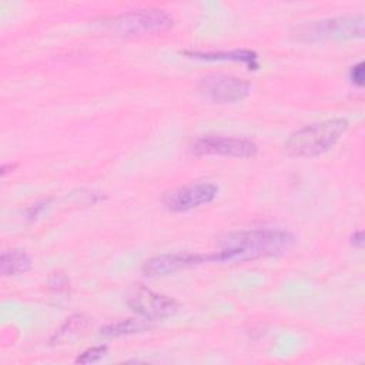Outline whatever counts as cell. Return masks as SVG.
<instances>
[{
    "mask_svg": "<svg viewBox=\"0 0 365 365\" xmlns=\"http://www.w3.org/2000/svg\"><path fill=\"white\" fill-rule=\"evenodd\" d=\"M187 56L208 61H240L248 66L250 70H257L258 56L251 50H231V51H184Z\"/></svg>",
    "mask_w": 365,
    "mask_h": 365,
    "instance_id": "cell-10",
    "label": "cell"
},
{
    "mask_svg": "<svg viewBox=\"0 0 365 365\" xmlns=\"http://www.w3.org/2000/svg\"><path fill=\"white\" fill-rule=\"evenodd\" d=\"M364 36V16H341L321 21H311L297 30V37L304 41L351 40Z\"/></svg>",
    "mask_w": 365,
    "mask_h": 365,
    "instance_id": "cell-4",
    "label": "cell"
},
{
    "mask_svg": "<svg viewBox=\"0 0 365 365\" xmlns=\"http://www.w3.org/2000/svg\"><path fill=\"white\" fill-rule=\"evenodd\" d=\"M208 261V255L194 254V252H173V254H161L148 258L141 271L144 275L155 278V277H165L174 274L180 269L190 268L194 265H200Z\"/></svg>",
    "mask_w": 365,
    "mask_h": 365,
    "instance_id": "cell-9",
    "label": "cell"
},
{
    "mask_svg": "<svg viewBox=\"0 0 365 365\" xmlns=\"http://www.w3.org/2000/svg\"><path fill=\"white\" fill-rule=\"evenodd\" d=\"M348 127L349 123L345 118H328L307 124L288 135L284 148L291 157H317L331 150Z\"/></svg>",
    "mask_w": 365,
    "mask_h": 365,
    "instance_id": "cell-2",
    "label": "cell"
},
{
    "mask_svg": "<svg viewBox=\"0 0 365 365\" xmlns=\"http://www.w3.org/2000/svg\"><path fill=\"white\" fill-rule=\"evenodd\" d=\"M250 83L245 78L227 74L204 77L198 84L200 94L217 104H231L242 101L250 94Z\"/></svg>",
    "mask_w": 365,
    "mask_h": 365,
    "instance_id": "cell-7",
    "label": "cell"
},
{
    "mask_svg": "<svg viewBox=\"0 0 365 365\" xmlns=\"http://www.w3.org/2000/svg\"><path fill=\"white\" fill-rule=\"evenodd\" d=\"M31 258L21 250L3 251L0 257V272L4 277H14L30 271Z\"/></svg>",
    "mask_w": 365,
    "mask_h": 365,
    "instance_id": "cell-11",
    "label": "cell"
},
{
    "mask_svg": "<svg viewBox=\"0 0 365 365\" xmlns=\"http://www.w3.org/2000/svg\"><path fill=\"white\" fill-rule=\"evenodd\" d=\"M87 327V319L83 315H73L70 318H67V321L64 322V325L58 329V332H56L54 339L61 341V339H67V334L70 335H77L78 332L84 331Z\"/></svg>",
    "mask_w": 365,
    "mask_h": 365,
    "instance_id": "cell-13",
    "label": "cell"
},
{
    "mask_svg": "<svg viewBox=\"0 0 365 365\" xmlns=\"http://www.w3.org/2000/svg\"><path fill=\"white\" fill-rule=\"evenodd\" d=\"M295 244V237L284 230H250L225 235L217 251L208 255V261L245 262L267 257H277Z\"/></svg>",
    "mask_w": 365,
    "mask_h": 365,
    "instance_id": "cell-1",
    "label": "cell"
},
{
    "mask_svg": "<svg viewBox=\"0 0 365 365\" xmlns=\"http://www.w3.org/2000/svg\"><path fill=\"white\" fill-rule=\"evenodd\" d=\"M148 328H150L148 319L140 317V318L121 319L114 324H110L101 329V334L106 336H123V335H130L135 332H143Z\"/></svg>",
    "mask_w": 365,
    "mask_h": 365,
    "instance_id": "cell-12",
    "label": "cell"
},
{
    "mask_svg": "<svg viewBox=\"0 0 365 365\" xmlns=\"http://www.w3.org/2000/svg\"><path fill=\"white\" fill-rule=\"evenodd\" d=\"M351 242L354 244V247H358V248H362L364 247V231L359 230V231H355L351 237Z\"/></svg>",
    "mask_w": 365,
    "mask_h": 365,
    "instance_id": "cell-17",
    "label": "cell"
},
{
    "mask_svg": "<svg viewBox=\"0 0 365 365\" xmlns=\"http://www.w3.org/2000/svg\"><path fill=\"white\" fill-rule=\"evenodd\" d=\"M67 284H68V281H67V278L64 277V275H61V274H57V275H54V278L51 279V285L53 287H56L57 289H60L61 287H67Z\"/></svg>",
    "mask_w": 365,
    "mask_h": 365,
    "instance_id": "cell-18",
    "label": "cell"
},
{
    "mask_svg": "<svg viewBox=\"0 0 365 365\" xmlns=\"http://www.w3.org/2000/svg\"><path fill=\"white\" fill-rule=\"evenodd\" d=\"M349 80L356 87H364V84H365V64H364V61H359V63H356L355 66L351 67Z\"/></svg>",
    "mask_w": 365,
    "mask_h": 365,
    "instance_id": "cell-15",
    "label": "cell"
},
{
    "mask_svg": "<svg viewBox=\"0 0 365 365\" xmlns=\"http://www.w3.org/2000/svg\"><path fill=\"white\" fill-rule=\"evenodd\" d=\"M127 304L138 317L148 321L173 317L178 309V304L174 298L165 294H158L143 285H137L131 289Z\"/></svg>",
    "mask_w": 365,
    "mask_h": 365,
    "instance_id": "cell-6",
    "label": "cell"
},
{
    "mask_svg": "<svg viewBox=\"0 0 365 365\" xmlns=\"http://www.w3.org/2000/svg\"><path fill=\"white\" fill-rule=\"evenodd\" d=\"M107 26L120 36H143L168 30L173 26V17L165 10L148 7L118 14Z\"/></svg>",
    "mask_w": 365,
    "mask_h": 365,
    "instance_id": "cell-3",
    "label": "cell"
},
{
    "mask_svg": "<svg viewBox=\"0 0 365 365\" xmlns=\"http://www.w3.org/2000/svg\"><path fill=\"white\" fill-rule=\"evenodd\" d=\"M190 153L195 155H222L235 158H250L258 151L254 141L237 135L207 134L191 141Z\"/></svg>",
    "mask_w": 365,
    "mask_h": 365,
    "instance_id": "cell-5",
    "label": "cell"
},
{
    "mask_svg": "<svg viewBox=\"0 0 365 365\" xmlns=\"http://www.w3.org/2000/svg\"><path fill=\"white\" fill-rule=\"evenodd\" d=\"M47 204H48V200H47V201L36 202V204H33V205H29V207L26 208V211H24L26 218H27V220H34V218H37V217L46 210Z\"/></svg>",
    "mask_w": 365,
    "mask_h": 365,
    "instance_id": "cell-16",
    "label": "cell"
},
{
    "mask_svg": "<svg viewBox=\"0 0 365 365\" xmlns=\"http://www.w3.org/2000/svg\"><path fill=\"white\" fill-rule=\"evenodd\" d=\"M107 352V346L106 345H97V346H91L86 351H83L77 358H76V364H91V362H97L98 359H101Z\"/></svg>",
    "mask_w": 365,
    "mask_h": 365,
    "instance_id": "cell-14",
    "label": "cell"
},
{
    "mask_svg": "<svg viewBox=\"0 0 365 365\" xmlns=\"http://www.w3.org/2000/svg\"><path fill=\"white\" fill-rule=\"evenodd\" d=\"M218 194V187L214 182L200 181L178 187L167 192L163 202L173 212H185L201 205L210 204Z\"/></svg>",
    "mask_w": 365,
    "mask_h": 365,
    "instance_id": "cell-8",
    "label": "cell"
}]
</instances>
